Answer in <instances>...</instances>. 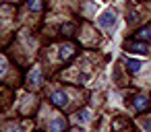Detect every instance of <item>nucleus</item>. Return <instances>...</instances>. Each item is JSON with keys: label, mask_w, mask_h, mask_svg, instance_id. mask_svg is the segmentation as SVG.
<instances>
[{"label": "nucleus", "mask_w": 151, "mask_h": 132, "mask_svg": "<svg viewBox=\"0 0 151 132\" xmlns=\"http://www.w3.org/2000/svg\"><path fill=\"white\" fill-rule=\"evenodd\" d=\"M6 68H9V62H6V58H4V56H0V78H2V76L6 74Z\"/></svg>", "instance_id": "nucleus-11"}, {"label": "nucleus", "mask_w": 151, "mask_h": 132, "mask_svg": "<svg viewBox=\"0 0 151 132\" xmlns=\"http://www.w3.org/2000/svg\"><path fill=\"white\" fill-rule=\"evenodd\" d=\"M27 9L33 11V13H40L42 11V0H27Z\"/></svg>", "instance_id": "nucleus-10"}, {"label": "nucleus", "mask_w": 151, "mask_h": 132, "mask_svg": "<svg viewBox=\"0 0 151 132\" xmlns=\"http://www.w3.org/2000/svg\"><path fill=\"white\" fill-rule=\"evenodd\" d=\"M137 39H141V41H149V39H151V27H143V29L137 33Z\"/></svg>", "instance_id": "nucleus-9"}, {"label": "nucleus", "mask_w": 151, "mask_h": 132, "mask_svg": "<svg viewBox=\"0 0 151 132\" xmlns=\"http://www.w3.org/2000/svg\"><path fill=\"white\" fill-rule=\"evenodd\" d=\"M141 66H143V64H141L139 60H132V58H128V60H126V68H128V72H139V70H141Z\"/></svg>", "instance_id": "nucleus-8"}, {"label": "nucleus", "mask_w": 151, "mask_h": 132, "mask_svg": "<svg viewBox=\"0 0 151 132\" xmlns=\"http://www.w3.org/2000/svg\"><path fill=\"white\" fill-rule=\"evenodd\" d=\"M97 23H99V27H104V29H112L114 23H116V15H114L112 11H106V13L97 19Z\"/></svg>", "instance_id": "nucleus-1"}, {"label": "nucleus", "mask_w": 151, "mask_h": 132, "mask_svg": "<svg viewBox=\"0 0 151 132\" xmlns=\"http://www.w3.org/2000/svg\"><path fill=\"white\" fill-rule=\"evenodd\" d=\"M48 132H66V120H64L62 116L50 120V124H48Z\"/></svg>", "instance_id": "nucleus-2"}, {"label": "nucleus", "mask_w": 151, "mask_h": 132, "mask_svg": "<svg viewBox=\"0 0 151 132\" xmlns=\"http://www.w3.org/2000/svg\"><path fill=\"white\" fill-rule=\"evenodd\" d=\"M50 99H52V105H56V107H66L68 105V95L64 91H54Z\"/></svg>", "instance_id": "nucleus-3"}, {"label": "nucleus", "mask_w": 151, "mask_h": 132, "mask_svg": "<svg viewBox=\"0 0 151 132\" xmlns=\"http://www.w3.org/2000/svg\"><path fill=\"white\" fill-rule=\"evenodd\" d=\"M27 83L31 85V87H40L42 83H44V78H42V70H40V66H33V70L29 72V76H27Z\"/></svg>", "instance_id": "nucleus-4"}, {"label": "nucleus", "mask_w": 151, "mask_h": 132, "mask_svg": "<svg viewBox=\"0 0 151 132\" xmlns=\"http://www.w3.org/2000/svg\"><path fill=\"white\" fill-rule=\"evenodd\" d=\"M73 54V46H64L62 50H60V58H68Z\"/></svg>", "instance_id": "nucleus-12"}, {"label": "nucleus", "mask_w": 151, "mask_h": 132, "mask_svg": "<svg viewBox=\"0 0 151 132\" xmlns=\"http://www.w3.org/2000/svg\"><path fill=\"white\" fill-rule=\"evenodd\" d=\"M126 50L137 52V54H147V52H149L147 44H141V41H128V44H126Z\"/></svg>", "instance_id": "nucleus-5"}, {"label": "nucleus", "mask_w": 151, "mask_h": 132, "mask_svg": "<svg viewBox=\"0 0 151 132\" xmlns=\"http://www.w3.org/2000/svg\"><path fill=\"white\" fill-rule=\"evenodd\" d=\"M6 132H19V128H17V126H9Z\"/></svg>", "instance_id": "nucleus-13"}, {"label": "nucleus", "mask_w": 151, "mask_h": 132, "mask_svg": "<svg viewBox=\"0 0 151 132\" xmlns=\"http://www.w3.org/2000/svg\"><path fill=\"white\" fill-rule=\"evenodd\" d=\"M77 122H79V124H87V122H91V111H89V109H81V111L77 113Z\"/></svg>", "instance_id": "nucleus-7"}, {"label": "nucleus", "mask_w": 151, "mask_h": 132, "mask_svg": "<svg viewBox=\"0 0 151 132\" xmlns=\"http://www.w3.org/2000/svg\"><path fill=\"white\" fill-rule=\"evenodd\" d=\"M132 103H134V107H137L139 111H143V109H147V105H149V101H147V97H145V95H137Z\"/></svg>", "instance_id": "nucleus-6"}]
</instances>
